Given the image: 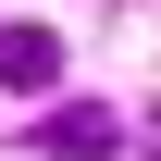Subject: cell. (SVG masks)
Returning a JSON list of instances; mask_svg holds the SVG:
<instances>
[{"mask_svg": "<svg viewBox=\"0 0 161 161\" xmlns=\"http://www.w3.org/2000/svg\"><path fill=\"white\" fill-rule=\"evenodd\" d=\"M124 149V124H112V99H62L50 124H37V161H112Z\"/></svg>", "mask_w": 161, "mask_h": 161, "instance_id": "cell-1", "label": "cell"}, {"mask_svg": "<svg viewBox=\"0 0 161 161\" xmlns=\"http://www.w3.org/2000/svg\"><path fill=\"white\" fill-rule=\"evenodd\" d=\"M0 87H13V99H50L62 87V37L50 25H0Z\"/></svg>", "mask_w": 161, "mask_h": 161, "instance_id": "cell-2", "label": "cell"}]
</instances>
